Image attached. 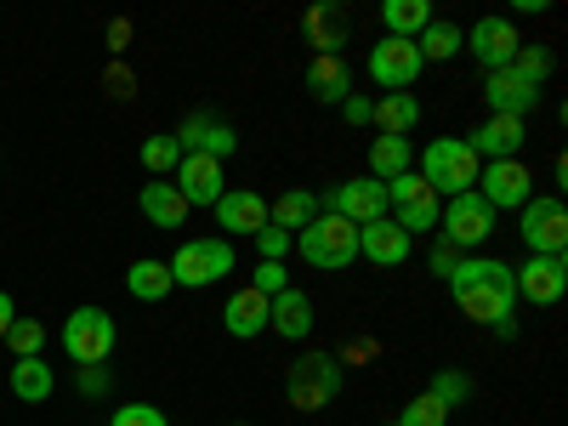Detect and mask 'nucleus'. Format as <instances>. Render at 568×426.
<instances>
[{"mask_svg":"<svg viewBox=\"0 0 568 426\" xmlns=\"http://www.w3.org/2000/svg\"><path fill=\"white\" fill-rule=\"evenodd\" d=\"M329 211L347 216L353 227H369V222H382V216H387V187H382V182H369V176L342 182L336 194H329Z\"/></svg>","mask_w":568,"mask_h":426,"instance_id":"nucleus-17","label":"nucleus"},{"mask_svg":"<svg viewBox=\"0 0 568 426\" xmlns=\"http://www.w3.org/2000/svg\"><path fill=\"white\" fill-rule=\"evenodd\" d=\"M176 149L182 154H211V160H227L233 149H240V136H233V125L211 120V114H194L182 131H176Z\"/></svg>","mask_w":568,"mask_h":426,"instance_id":"nucleus-21","label":"nucleus"},{"mask_svg":"<svg viewBox=\"0 0 568 426\" xmlns=\"http://www.w3.org/2000/svg\"><path fill=\"white\" fill-rule=\"evenodd\" d=\"M291 284V273H284V262H256V273H251V291H262L267 302Z\"/></svg>","mask_w":568,"mask_h":426,"instance_id":"nucleus-38","label":"nucleus"},{"mask_svg":"<svg viewBox=\"0 0 568 426\" xmlns=\"http://www.w3.org/2000/svg\"><path fill=\"white\" fill-rule=\"evenodd\" d=\"M313 216H318V200L307 194V187H291V194L267 200V227H284L291 240H296V233H302Z\"/></svg>","mask_w":568,"mask_h":426,"instance_id":"nucleus-27","label":"nucleus"},{"mask_svg":"<svg viewBox=\"0 0 568 426\" xmlns=\"http://www.w3.org/2000/svg\"><path fill=\"white\" fill-rule=\"evenodd\" d=\"M307 40L318 45V58H336V45H342V18H336V12H307Z\"/></svg>","mask_w":568,"mask_h":426,"instance_id":"nucleus-34","label":"nucleus"},{"mask_svg":"<svg viewBox=\"0 0 568 426\" xmlns=\"http://www.w3.org/2000/svg\"><path fill=\"white\" fill-rule=\"evenodd\" d=\"M12 318H18V307H12V296L0 291V342H7V329H12Z\"/></svg>","mask_w":568,"mask_h":426,"instance_id":"nucleus-44","label":"nucleus"},{"mask_svg":"<svg viewBox=\"0 0 568 426\" xmlns=\"http://www.w3.org/2000/svg\"><path fill=\"white\" fill-rule=\"evenodd\" d=\"M222 329H227L233 342L262 336V329H267V296H262V291H251V284H245V291H233V296H227V307H222Z\"/></svg>","mask_w":568,"mask_h":426,"instance_id":"nucleus-22","label":"nucleus"},{"mask_svg":"<svg viewBox=\"0 0 568 426\" xmlns=\"http://www.w3.org/2000/svg\"><path fill=\"white\" fill-rule=\"evenodd\" d=\"M267 329L284 342H307V329H313V296L296 291V284H284V291L267 302Z\"/></svg>","mask_w":568,"mask_h":426,"instance_id":"nucleus-18","label":"nucleus"},{"mask_svg":"<svg viewBox=\"0 0 568 426\" xmlns=\"http://www.w3.org/2000/svg\"><path fill=\"white\" fill-rule=\"evenodd\" d=\"M449 291L460 302L466 318L478 324H495L500 336H517V284H511V267L495 262V256H460V267L449 273Z\"/></svg>","mask_w":568,"mask_h":426,"instance_id":"nucleus-1","label":"nucleus"},{"mask_svg":"<svg viewBox=\"0 0 568 426\" xmlns=\"http://www.w3.org/2000/svg\"><path fill=\"white\" fill-rule=\"evenodd\" d=\"M484 103H489V114L529 120L540 109V85L529 74H517V69H495V74H484Z\"/></svg>","mask_w":568,"mask_h":426,"instance_id":"nucleus-13","label":"nucleus"},{"mask_svg":"<svg viewBox=\"0 0 568 426\" xmlns=\"http://www.w3.org/2000/svg\"><path fill=\"white\" fill-rule=\"evenodd\" d=\"M296 251H302V262L318 267V273H342V267H353V256H358V227H353L347 216H336V211H318V216L296 233Z\"/></svg>","mask_w":568,"mask_h":426,"instance_id":"nucleus-3","label":"nucleus"},{"mask_svg":"<svg viewBox=\"0 0 568 426\" xmlns=\"http://www.w3.org/2000/svg\"><path fill=\"white\" fill-rule=\"evenodd\" d=\"M478 194L489 200L495 216H500V211H524V205L535 200V171H529L524 160H489V165L478 171Z\"/></svg>","mask_w":568,"mask_h":426,"instance_id":"nucleus-11","label":"nucleus"},{"mask_svg":"<svg viewBox=\"0 0 568 426\" xmlns=\"http://www.w3.org/2000/svg\"><path fill=\"white\" fill-rule=\"evenodd\" d=\"M171 176H176V194L187 200V211H194V205H216L227 194L222 160H211V154H182V165Z\"/></svg>","mask_w":568,"mask_h":426,"instance_id":"nucleus-15","label":"nucleus"},{"mask_svg":"<svg viewBox=\"0 0 568 426\" xmlns=\"http://www.w3.org/2000/svg\"><path fill=\"white\" fill-rule=\"evenodd\" d=\"M517 233H524L529 256H562L568 251V211L557 194H535L517 211Z\"/></svg>","mask_w":568,"mask_h":426,"instance_id":"nucleus-7","label":"nucleus"},{"mask_svg":"<svg viewBox=\"0 0 568 426\" xmlns=\"http://www.w3.org/2000/svg\"><path fill=\"white\" fill-rule=\"evenodd\" d=\"M165 267H171V284H182V291H205V284H222L233 273V245L227 240H182Z\"/></svg>","mask_w":568,"mask_h":426,"instance_id":"nucleus-4","label":"nucleus"},{"mask_svg":"<svg viewBox=\"0 0 568 426\" xmlns=\"http://www.w3.org/2000/svg\"><path fill=\"white\" fill-rule=\"evenodd\" d=\"M382 136H409L415 125H420V103L409 98V91H393V98H382L375 103V120H369Z\"/></svg>","mask_w":568,"mask_h":426,"instance_id":"nucleus-28","label":"nucleus"},{"mask_svg":"<svg viewBox=\"0 0 568 426\" xmlns=\"http://www.w3.org/2000/svg\"><path fill=\"white\" fill-rule=\"evenodd\" d=\"M438 227H444V240L466 256V251H478L489 233H495V211H489V200L478 194V187H471V194H455V200L444 205Z\"/></svg>","mask_w":568,"mask_h":426,"instance_id":"nucleus-8","label":"nucleus"},{"mask_svg":"<svg viewBox=\"0 0 568 426\" xmlns=\"http://www.w3.org/2000/svg\"><path fill=\"white\" fill-rule=\"evenodd\" d=\"M125 291H131L136 302H160V296H171V267L154 262V256L131 262V267H125Z\"/></svg>","mask_w":568,"mask_h":426,"instance_id":"nucleus-29","label":"nucleus"},{"mask_svg":"<svg viewBox=\"0 0 568 426\" xmlns=\"http://www.w3.org/2000/svg\"><path fill=\"white\" fill-rule=\"evenodd\" d=\"M511 69H517V74H529L535 85H546V74H551V52H546V45H524V52L511 58Z\"/></svg>","mask_w":568,"mask_h":426,"instance_id":"nucleus-37","label":"nucleus"},{"mask_svg":"<svg viewBox=\"0 0 568 426\" xmlns=\"http://www.w3.org/2000/svg\"><path fill=\"white\" fill-rule=\"evenodd\" d=\"M7 347H12V358H40V347H45V324H40V318H12Z\"/></svg>","mask_w":568,"mask_h":426,"instance_id":"nucleus-33","label":"nucleus"},{"mask_svg":"<svg viewBox=\"0 0 568 426\" xmlns=\"http://www.w3.org/2000/svg\"><path fill=\"white\" fill-rule=\"evenodd\" d=\"M284 387H291V404H296V409H324L329 398L342 393V364L324 358V353H307V358L291 364Z\"/></svg>","mask_w":568,"mask_h":426,"instance_id":"nucleus-10","label":"nucleus"},{"mask_svg":"<svg viewBox=\"0 0 568 426\" xmlns=\"http://www.w3.org/2000/svg\"><path fill=\"white\" fill-rule=\"evenodd\" d=\"M511 284H517V296H524V302L551 307L568 291V256H529L524 267H511Z\"/></svg>","mask_w":568,"mask_h":426,"instance_id":"nucleus-14","label":"nucleus"},{"mask_svg":"<svg viewBox=\"0 0 568 426\" xmlns=\"http://www.w3.org/2000/svg\"><path fill=\"white\" fill-rule=\"evenodd\" d=\"M142 165H149L154 176H171V171L182 165L176 136H171V131H160V136H149V142H142Z\"/></svg>","mask_w":568,"mask_h":426,"instance_id":"nucleus-32","label":"nucleus"},{"mask_svg":"<svg viewBox=\"0 0 568 426\" xmlns=\"http://www.w3.org/2000/svg\"><path fill=\"white\" fill-rule=\"evenodd\" d=\"M227 426H251V420H227Z\"/></svg>","mask_w":568,"mask_h":426,"instance_id":"nucleus-46","label":"nucleus"},{"mask_svg":"<svg viewBox=\"0 0 568 426\" xmlns=\"http://www.w3.org/2000/svg\"><path fill=\"white\" fill-rule=\"evenodd\" d=\"M109 426H171L154 404H125V409H114L109 415Z\"/></svg>","mask_w":568,"mask_h":426,"instance_id":"nucleus-40","label":"nucleus"},{"mask_svg":"<svg viewBox=\"0 0 568 426\" xmlns=\"http://www.w3.org/2000/svg\"><path fill=\"white\" fill-rule=\"evenodd\" d=\"M460 52H471L484 63V74H495V69H511V58L524 52V34H517L511 18H478L460 34Z\"/></svg>","mask_w":568,"mask_h":426,"instance_id":"nucleus-9","label":"nucleus"},{"mask_svg":"<svg viewBox=\"0 0 568 426\" xmlns=\"http://www.w3.org/2000/svg\"><path fill=\"white\" fill-rule=\"evenodd\" d=\"M58 393V375L45 358H12V398L18 404H45Z\"/></svg>","mask_w":568,"mask_h":426,"instance_id":"nucleus-24","label":"nucleus"},{"mask_svg":"<svg viewBox=\"0 0 568 426\" xmlns=\"http://www.w3.org/2000/svg\"><path fill=\"white\" fill-rule=\"evenodd\" d=\"M387 216L409 233V240H415V233H433L438 227V216H444V200L433 194V187H426L415 171H404L398 182H387Z\"/></svg>","mask_w":568,"mask_h":426,"instance_id":"nucleus-6","label":"nucleus"},{"mask_svg":"<svg viewBox=\"0 0 568 426\" xmlns=\"http://www.w3.org/2000/svg\"><path fill=\"white\" fill-rule=\"evenodd\" d=\"M524 142H529V125H524V120L489 114L478 131L466 136V149H471V154H478V160L489 165V160H517V149H524Z\"/></svg>","mask_w":568,"mask_h":426,"instance_id":"nucleus-16","label":"nucleus"},{"mask_svg":"<svg viewBox=\"0 0 568 426\" xmlns=\"http://www.w3.org/2000/svg\"><path fill=\"white\" fill-rule=\"evenodd\" d=\"M382 23H387L393 40H415L426 23H433V7H426V0H387V7H382Z\"/></svg>","mask_w":568,"mask_h":426,"instance_id":"nucleus-31","label":"nucleus"},{"mask_svg":"<svg viewBox=\"0 0 568 426\" xmlns=\"http://www.w3.org/2000/svg\"><path fill=\"white\" fill-rule=\"evenodd\" d=\"M136 205H142V216H149L154 227H182L187 222V200L176 194V182H149Z\"/></svg>","mask_w":568,"mask_h":426,"instance_id":"nucleus-26","label":"nucleus"},{"mask_svg":"<svg viewBox=\"0 0 568 426\" xmlns=\"http://www.w3.org/2000/svg\"><path fill=\"white\" fill-rule=\"evenodd\" d=\"M114 342H120V329H114V318L103 313V307H74L69 318H63V353L85 369V364H103L109 353H114Z\"/></svg>","mask_w":568,"mask_h":426,"instance_id":"nucleus-5","label":"nucleus"},{"mask_svg":"<svg viewBox=\"0 0 568 426\" xmlns=\"http://www.w3.org/2000/svg\"><path fill=\"white\" fill-rule=\"evenodd\" d=\"M420 69H426V63H420V52H415V40L382 34V40L369 45V80L382 85L387 98H393V91H409V85L420 80Z\"/></svg>","mask_w":568,"mask_h":426,"instance_id":"nucleus-12","label":"nucleus"},{"mask_svg":"<svg viewBox=\"0 0 568 426\" xmlns=\"http://www.w3.org/2000/svg\"><path fill=\"white\" fill-rule=\"evenodd\" d=\"M415 165V149H409V136H375L369 142V182H398L404 171Z\"/></svg>","mask_w":568,"mask_h":426,"instance_id":"nucleus-23","label":"nucleus"},{"mask_svg":"<svg viewBox=\"0 0 568 426\" xmlns=\"http://www.w3.org/2000/svg\"><path fill=\"white\" fill-rule=\"evenodd\" d=\"M211 211H216V227H227V233H262L267 227V200L256 187H227Z\"/></svg>","mask_w":568,"mask_h":426,"instance_id":"nucleus-20","label":"nucleus"},{"mask_svg":"<svg viewBox=\"0 0 568 426\" xmlns=\"http://www.w3.org/2000/svg\"><path fill=\"white\" fill-rule=\"evenodd\" d=\"M307 91L318 103H347L353 98V74H347V63L342 58H313V69H307Z\"/></svg>","mask_w":568,"mask_h":426,"instance_id":"nucleus-25","label":"nucleus"},{"mask_svg":"<svg viewBox=\"0 0 568 426\" xmlns=\"http://www.w3.org/2000/svg\"><path fill=\"white\" fill-rule=\"evenodd\" d=\"M109 40H114V52H125V40H131V23H109Z\"/></svg>","mask_w":568,"mask_h":426,"instance_id":"nucleus-45","label":"nucleus"},{"mask_svg":"<svg viewBox=\"0 0 568 426\" xmlns=\"http://www.w3.org/2000/svg\"><path fill=\"white\" fill-rule=\"evenodd\" d=\"M460 34L466 29H455L449 18H433L420 34H415V52H420V63H444V58H455L460 52Z\"/></svg>","mask_w":568,"mask_h":426,"instance_id":"nucleus-30","label":"nucleus"},{"mask_svg":"<svg viewBox=\"0 0 568 426\" xmlns=\"http://www.w3.org/2000/svg\"><path fill=\"white\" fill-rule=\"evenodd\" d=\"M342 120H347V125H369V120H375V103L364 98V91H353V98L342 103Z\"/></svg>","mask_w":568,"mask_h":426,"instance_id":"nucleus-41","label":"nucleus"},{"mask_svg":"<svg viewBox=\"0 0 568 426\" xmlns=\"http://www.w3.org/2000/svg\"><path fill=\"white\" fill-rule=\"evenodd\" d=\"M409 245H415V240H409L393 216L358 227V256H369L375 267H404V262H409Z\"/></svg>","mask_w":568,"mask_h":426,"instance_id":"nucleus-19","label":"nucleus"},{"mask_svg":"<svg viewBox=\"0 0 568 426\" xmlns=\"http://www.w3.org/2000/svg\"><path fill=\"white\" fill-rule=\"evenodd\" d=\"M256 245H262V256H256V262H284V256L296 251V240H291L284 227H262V233H256Z\"/></svg>","mask_w":568,"mask_h":426,"instance_id":"nucleus-39","label":"nucleus"},{"mask_svg":"<svg viewBox=\"0 0 568 426\" xmlns=\"http://www.w3.org/2000/svg\"><path fill=\"white\" fill-rule=\"evenodd\" d=\"M444 420H449V409H444L433 393H420L415 404H404V409H398V426H444Z\"/></svg>","mask_w":568,"mask_h":426,"instance_id":"nucleus-36","label":"nucleus"},{"mask_svg":"<svg viewBox=\"0 0 568 426\" xmlns=\"http://www.w3.org/2000/svg\"><path fill=\"white\" fill-rule=\"evenodd\" d=\"M478 171H484V160L466 149V136H438V142H426L420 149V182L433 187V194L444 200H455V194H471V187H478Z\"/></svg>","mask_w":568,"mask_h":426,"instance_id":"nucleus-2","label":"nucleus"},{"mask_svg":"<svg viewBox=\"0 0 568 426\" xmlns=\"http://www.w3.org/2000/svg\"><path fill=\"white\" fill-rule=\"evenodd\" d=\"M80 387H85L91 398H103V393H109V369H103V364H85V369H80Z\"/></svg>","mask_w":568,"mask_h":426,"instance_id":"nucleus-43","label":"nucleus"},{"mask_svg":"<svg viewBox=\"0 0 568 426\" xmlns=\"http://www.w3.org/2000/svg\"><path fill=\"white\" fill-rule=\"evenodd\" d=\"M426 262H433V273H438V278H449V273L460 267V251H455L449 240H438V245H433V256H426Z\"/></svg>","mask_w":568,"mask_h":426,"instance_id":"nucleus-42","label":"nucleus"},{"mask_svg":"<svg viewBox=\"0 0 568 426\" xmlns=\"http://www.w3.org/2000/svg\"><path fill=\"white\" fill-rule=\"evenodd\" d=\"M426 393H433L444 409H460V404L471 398V382H466L460 369H438V375H433V387H426Z\"/></svg>","mask_w":568,"mask_h":426,"instance_id":"nucleus-35","label":"nucleus"}]
</instances>
